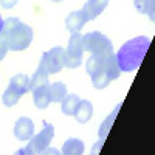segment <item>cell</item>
Masks as SVG:
<instances>
[{
    "label": "cell",
    "instance_id": "6da1fadb",
    "mask_svg": "<svg viewBox=\"0 0 155 155\" xmlns=\"http://www.w3.org/2000/svg\"><path fill=\"white\" fill-rule=\"evenodd\" d=\"M150 41L144 36L135 37L132 41H127L120 51L116 53V62L121 71H134L137 70L141 62H143L147 50H149Z\"/></svg>",
    "mask_w": 155,
    "mask_h": 155
},
{
    "label": "cell",
    "instance_id": "7a4b0ae2",
    "mask_svg": "<svg viewBox=\"0 0 155 155\" xmlns=\"http://www.w3.org/2000/svg\"><path fill=\"white\" fill-rule=\"evenodd\" d=\"M2 33L6 36L8 47L12 51H22L30 47L33 41V28L25 25L16 17H9L3 20Z\"/></svg>",
    "mask_w": 155,
    "mask_h": 155
},
{
    "label": "cell",
    "instance_id": "3957f363",
    "mask_svg": "<svg viewBox=\"0 0 155 155\" xmlns=\"http://www.w3.org/2000/svg\"><path fill=\"white\" fill-rule=\"evenodd\" d=\"M85 70L88 74H92L98 70L106 71L110 79H118L121 74V70L118 67L116 56L113 51H109V53H92V56L87 59Z\"/></svg>",
    "mask_w": 155,
    "mask_h": 155
},
{
    "label": "cell",
    "instance_id": "277c9868",
    "mask_svg": "<svg viewBox=\"0 0 155 155\" xmlns=\"http://www.w3.org/2000/svg\"><path fill=\"white\" fill-rule=\"evenodd\" d=\"M54 137V127L48 124L47 121L44 123V129L39 132L36 137L30 138V143L25 149H20L19 153L20 155H37V153H42L48 146H50V141L53 140Z\"/></svg>",
    "mask_w": 155,
    "mask_h": 155
},
{
    "label": "cell",
    "instance_id": "5b68a950",
    "mask_svg": "<svg viewBox=\"0 0 155 155\" xmlns=\"http://www.w3.org/2000/svg\"><path fill=\"white\" fill-rule=\"evenodd\" d=\"M84 56V45H82V34L71 33L67 50H64V67L78 68L82 64Z\"/></svg>",
    "mask_w": 155,
    "mask_h": 155
},
{
    "label": "cell",
    "instance_id": "8992f818",
    "mask_svg": "<svg viewBox=\"0 0 155 155\" xmlns=\"http://www.w3.org/2000/svg\"><path fill=\"white\" fill-rule=\"evenodd\" d=\"M64 67V48L62 47H54L50 51L42 54L39 68L44 70L47 74L51 73H59Z\"/></svg>",
    "mask_w": 155,
    "mask_h": 155
},
{
    "label": "cell",
    "instance_id": "52a82bcc",
    "mask_svg": "<svg viewBox=\"0 0 155 155\" xmlns=\"http://www.w3.org/2000/svg\"><path fill=\"white\" fill-rule=\"evenodd\" d=\"M82 45H84V51L87 50L90 53H109V51H113L112 42L99 31L87 33L85 36H82Z\"/></svg>",
    "mask_w": 155,
    "mask_h": 155
},
{
    "label": "cell",
    "instance_id": "ba28073f",
    "mask_svg": "<svg viewBox=\"0 0 155 155\" xmlns=\"http://www.w3.org/2000/svg\"><path fill=\"white\" fill-rule=\"evenodd\" d=\"M34 134V124L30 118H25V116H22V118H19L14 124V135L17 140L20 141H27L33 137Z\"/></svg>",
    "mask_w": 155,
    "mask_h": 155
},
{
    "label": "cell",
    "instance_id": "9c48e42d",
    "mask_svg": "<svg viewBox=\"0 0 155 155\" xmlns=\"http://www.w3.org/2000/svg\"><path fill=\"white\" fill-rule=\"evenodd\" d=\"M87 22H88V19L85 17L82 9L81 11H73L65 19V27H67V30L70 33H79Z\"/></svg>",
    "mask_w": 155,
    "mask_h": 155
},
{
    "label": "cell",
    "instance_id": "30bf717a",
    "mask_svg": "<svg viewBox=\"0 0 155 155\" xmlns=\"http://www.w3.org/2000/svg\"><path fill=\"white\" fill-rule=\"evenodd\" d=\"M109 5V0H87L82 11L88 20H95Z\"/></svg>",
    "mask_w": 155,
    "mask_h": 155
},
{
    "label": "cell",
    "instance_id": "8fae6325",
    "mask_svg": "<svg viewBox=\"0 0 155 155\" xmlns=\"http://www.w3.org/2000/svg\"><path fill=\"white\" fill-rule=\"evenodd\" d=\"M33 99H34V106L37 109H47L50 104V85H42L36 90H33Z\"/></svg>",
    "mask_w": 155,
    "mask_h": 155
},
{
    "label": "cell",
    "instance_id": "7c38bea8",
    "mask_svg": "<svg viewBox=\"0 0 155 155\" xmlns=\"http://www.w3.org/2000/svg\"><path fill=\"white\" fill-rule=\"evenodd\" d=\"M9 87L12 90H16L20 96H23L27 92H30V78L27 74H23V73H19L14 78H11Z\"/></svg>",
    "mask_w": 155,
    "mask_h": 155
},
{
    "label": "cell",
    "instance_id": "4fadbf2b",
    "mask_svg": "<svg viewBox=\"0 0 155 155\" xmlns=\"http://www.w3.org/2000/svg\"><path fill=\"white\" fill-rule=\"evenodd\" d=\"M92 115H93V106H92V102L87 101V99L79 101V104H78V107L74 110L76 120L79 121V123H87L90 118H92Z\"/></svg>",
    "mask_w": 155,
    "mask_h": 155
},
{
    "label": "cell",
    "instance_id": "5bb4252c",
    "mask_svg": "<svg viewBox=\"0 0 155 155\" xmlns=\"http://www.w3.org/2000/svg\"><path fill=\"white\" fill-rule=\"evenodd\" d=\"M84 143L78 138H70L67 140L62 146V153L65 155H81L84 153Z\"/></svg>",
    "mask_w": 155,
    "mask_h": 155
},
{
    "label": "cell",
    "instance_id": "9a60e30c",
    "mask_svg": "<svg viewBox=\"0 0 155 155\" xmlns=\"http://www.w3.org/2000/svg\"><path fill=\"white\" fill-rule=\"evenodd\" d=\"M79 98H78L74 93L73 95H65V98H64L61 102H62V113L64 115H74V110L78 107V104H79Z\"/></svg>",
    "mask_w": 155,
    "mask_h": 155
},
{
    "label": "cell",
    "instance_id": "2e32d148",
    "mask_svg": "<svg viewBox=\"0 0 155 155\" xmlns=\"http://www.w3.org/2000/svg\"><path fill=\"white\" fill-rule=\"evenodd\" d=\"M67 95V87L62 82H54L50 85V98L53 102H61Z\"/></svg>",
    "mask_w": 155,
    "mask_h": 155
},
{
    "label": "cell",
    "instance_id": "e0dca14e",
    "mask_svg": "<svg viewBox=\"0 0 155 155\" xmlns=\"http://www.w3.org/2000/svg\"><path fill=\"white\" fill-rule=\"evenodd\" d=\"M42 85H50L48 84V74L44 70L37 68V71L34 73V76L30 79V92H33V90L42 87Z\"/></svg>",
    "mask_w": 155,
    "mask_h": 155
},
{
    "label": "cell",
    "instance_id": "ac0fdd59",
    "mask_svg": "<svg viewBox=\"0 0 155 155\" xmlns=\"http://www.w3.org/2000/svg\"><path fill=\"white\" fill-rule=\"evenodd\" d=\"M120 107H121V104L116 106V109L113 110V113H112V115H109L107 118L104 120V123H102V124L99 126V137H101L102 140H104V138L107 137V134H109V130H110V127H112V124H113V121H115V118H116V115H118Z\"/></svg>",
    "mask_w": 155,
    "mask_h": 155
},
{
    "label": "cell",
    "instance_id": "d6986e66",
    "mask_svg": "<svg viewBox=\"0 0 155 155\" xmlns=\"http://www.w3.org/2000/svg\"><path fill=\"white\" fill-rule=\"evenodd\" d=\"M90 76H92V82H93V85H95L96 88H104V87H107L109 82L112 81L110 78H109V74H107L106 71H101V70L92 73Z\"/></svg>",
    "mask_w": 155,
    "mask_h": 155
},
{
    "label": "cell",
    "instance_id": "ffe728a7",
    "mask_svg": "<svg viewBox=\"0 0 155 155\" xmlns=\"http://www.w3.org/2000/svg\"><path fill=\"white\" fill-rule=\"evenodd\" d=\"M135 8L140 12L150 16V20H153V0H134Z\"/></svg>",
    "mask_w": 155,
    "mask_h": 155
},
{
    "label": "cell",
    "instance_id": "44dd1931",
    "mask_svg": "<svg viewBox=\"0 0 155 155\" xmlns=\"http://www.w3.org/2000/svg\"><path fill=\"white\" fill-rule=\"evenodd\" d=\"M3 104L6 106V107H12V106H16L17 102H19V99H20V95L16 92V90H12L11 87H8L6 90H5V93H3Z\"/></svg>",
    "mask_w": 155,
    "mask_h": 155
},
{
    "label": "cell",
    "instance_id": "7402d4cb",
    "mask_svg": "<svg viewBox=\"0 0 155 155\" xmlns=\"http://www.w3.org/2000/svg\"><path fill=\"white\" fill-rule=\"evenodd\" d=\"M9 50L8 47V41H6V36L0 31V61H2L6 56V51Z\"/></svg>",
    "mask_w": 155,
    "mask_h": 155
},
{
    "label": "cell",
    "instance_id": "603a6c76",
    "mask_svg": "<svg viewBox=\"0 0 155 155\" xmlns=\"http://www.w3.org/2000/svg\"><path fill=\"white\" fill-rule=\"evenodd\" d=\"M16 3H17V0H0V5H2L3 8H6V9L12 8Z\"/></svg>",
    "mask_w": 155,
    "mask_h": 155
},
{
    "label": "cell",
    "instance_id": "cb8c5ba5",
    "mask_svg": "<svg viewBox=\"0 0 155 155\" xmlns=\"http://www.w3.org/2000/svg\"><path fill=\"white\" fill-rule=\"evenodd\" d=\"M2 27H3V20H2V17H0V31H2Z\"/></svg>",
    "mask_w": 155,
    "mask_h": 155
},
{
    "label": "cell",
    "instance_id": "d4e9b609",
    "mask_svg": "<svg viewBox=\"0 0 155 155\" xmlns=\"http://www.w3.org/2000/svg\"><path fill=\"white\" fill-rule=\"evenodd\" d=\"M53 2H62V0H53Z\"/></svg>",
    "mask_w": 155,
    "mask_h": 155
}]
</instances>
